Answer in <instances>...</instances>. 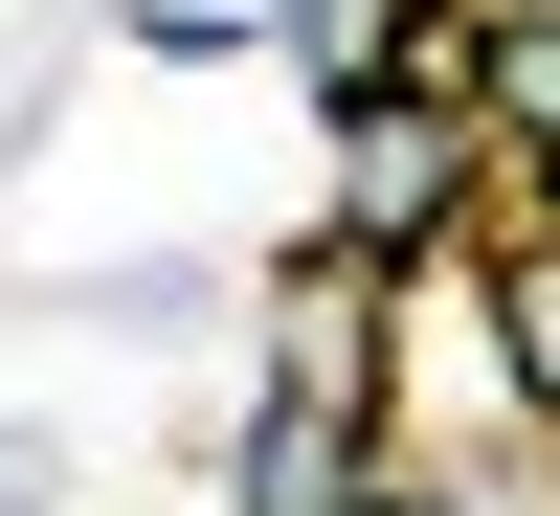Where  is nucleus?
Returning <instances> with one entry per match:
<instances>
[{
    "mask_svg": "<svg viewBox=\"0 0 560 516\" xmlns=\"http://www.w3.org/2000/svg\"><path fill=\"white\" fill-rule=\"evenodd\" d=\"M247 404H337V427H404V270L382 248H269L247 293Z\"/></svg>",
    "mask_w": 560,
    "mask_h": 516,
    "instance_id": "obj_2",
    "label": "nucleus"
},
{
    "mask_svg": "<svg viewBox=\"0 0 560 516\" xmlns=\"http://www.w3.org/2000/svg\"><path fill=\"white\" fill-rule=\"evenodd\" d=\"M45 494H68V472H45V427H0V516H45Z\"/></svg>",
    "mask_w": 560,
    "mask_h": 516,
    "instance_id": "obj_7",
    "label": "nucleus"
},
{
    "mask_svg": "<svg viewBox=\"0 0 560 516\" xmlns=\"http://www.w3.org/2000/svg\"><path fill=\"white\" fill-rule=\"evenodd\" d=\"M493 337H516V404H538V449H560V203L493 225Z\"/></svg>",
    "mask_w": 560,
    "mask_h": 516,
    "instance_id": "obj_5",
    "label": "nucleus"
},
{
    "mask_svg": "<svg viewBox=\"0 0 560 516\" xmlns=\"http://www.w3.org/2000/svg\"><path fill=\"white\" fill-rule=\"evenodd\" d=\"M382 516H560V449H538V427H516V449H404Z\"/></svg>",
    "mask_w": 560,
    "mask_h": 516,
    "instance_id": "obj_6",
    "label": "nucleus"
},
{
    "mask_svg": "<svg viewBox=\"0 0 560 516\" xmlns=\"http://www.w3.org/2000/svg\"><path fill=\"white\" fill-rule=\"evenodd\" d=\"M471 113L516 158H560V0H471Z\"/></svg>",
    "mask_w": 560,
    "mask_h": 516,
    "instance_id": "obj_4",
    "label": "nucleus"
},
{
    "mask_svg": "<svg viewBox=\"0 0 560 516\" xmlns=\"http://www.w3.org/2000/svg\"><path fill=\"white\" fill-rule=\"evenodd\" d=\"M404 427H337V404H247L224 427V516H382Z\"/></svg>",
    "mask_w": 560,
    "mask_h": 516,
    "instance_id": "obj_3",
    "label": "nucleus"
},
{
    "mask_svg": "<svg viewBox=\"0 0 560 516\" xmlns=\"http://www.w3.org/2000/svg\"><path fill=\"white\" fill-rule=\"evenodd\" d=\"M493 180H516V135L471 113V90H382V113H314V225L382 270H448L493 225Z\"/></svg>",
    "mask_w": 560,
    "mask_h": 516,
    "instance_id": "obj_1",
    "label": "nucleus"
}]
</instances>
